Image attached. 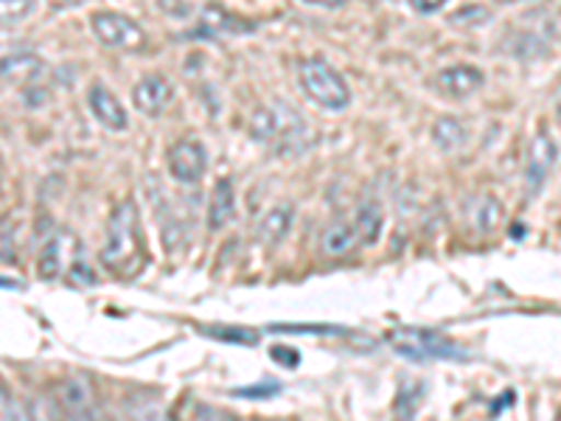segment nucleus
<instances>
[{
    "label": "nucleus",
    "mask_w": 561,
    "mask_h": 421,
    "mask_svg": "<svg viewBox=\"0 0 561 421\" xmlns=\"http://www.w3.org/2000/svg\"><path fill=\"white\" fill-rule=\"evenodd\" d=\"M88 104H90V113L96 115V122L102 127L113 129V133H124L129 127V115L124 110L122 99L115 96L113 90L102 82H93L88 90Z\"/></svg>",
    "instance_id": "8"
},
{
    "label": "nucleus",
    "mask_w": 561,
    "mask_h": 421,
    "mask_svg": "<svg viewBox=\"0 0 561 421\" xmlns=\"http://www.w3.org/2000/svg\"><path fill=\"white\" fill-rule=\"evenodd\" d=\"M233 217H237V189H233L228 178H222L214 185V194H210L208 228L222 230Z\"/></svg>",
    "instance_id": "15"
},
{
    "label": "nucleus",
    "mask_w": 561,
    "mask_h": 421,
    "mask_svg": "<svg viewBox=\"0 0 561 421\" xmlns=\"http://www.w3.org/2000/svg\"><path fill=\"white\" fill-rule=\"evenodd\" d=\"M7 421H37V419H34V413H32V410L26 408V405L18 402V399H14L12 408H9Z\"/></svg>",
    "instance_id": "22"
},
{
    "label": "nucleus",
    "mask_w": 561,
    "mask_h": 421,
    "mask_svg": "<svg viewBox=\"0 0 561 421\" xmlns=\"http://www.w3.org/2000/svg\"><path fill=\"white\" fill-rule=\"evenodd\" d=\"M12 402H14L12 390H9V385L3 383V377H0V421H7Z\"/></svg>",
    "instance_id": "24"
},
{
    "label": "nucleus",
    "mask_w": 561,
    "mask_h": 421,
    "mask_svg": "<svg viewBox=\"0 0 561 421\" xmlns=\"http://www.w3.org/2000/svg\"><path fill=\"white\" fill-rule=\"evenodd\" d=\"M62 255H65V237L48 239V244L43 248L37 262L39 275H43L45 281L59 278V273H62Z\"/></svg>",
    "instance_id": "18"
},
{
    "label": "nucleus",
    "mask_w": 561,
    "mask_h": 421,
    "mask_svg": "<svg viewBox=\"0 0 561 421\" xmlns=\"http://www.w3.org/2000/svg\"><path fill=\"white\" fill-rule=\"evenodd\" d=\"M174 102V88L167 77L160 73H149V77L138 79L133 88V104L140 115L158 118L167 113L169 104Z\"/></svg>",
    "instance_id": "7"
},
{
    "label": "nucleus",
    "mask_w": 561,
    "mask_h": 421,
    "mask_svg": "<svg viewBox=\"0 0 561 421\" xmlns=\"http://www.w3.org/2000/svg\"><path fill=\"white\" fill-rule=\"evenodd\" d=\"M556 140L550 138L548 133H539L534 140H530L528 147V172H525V178H528V185L530 192H539L545 185V180L550 178V172H553V163H556Z\"/></svg>",
    "instance_id": "12"
},
{
    "label": "nucleus",
    "mask_w": 561,
    "mask_h": 421,
    "mask_svg": "<svg viewBox=\"0 0 561 421\" xmlns=\"http://www.w3.org/2000/svg\"><path fill=\"white\" fill-rule=\"evenodd\" d=\"M505 3H517V0H505Z\"/></svg>",
    "instance_id": "28"
},
{
    "label": "nucleus",
    "mask_w": 561,
    "mask_h": 421,
    "mask_svg": "<svg viewBox=\"0 0 561 421\" xmlns=\"http://www.w3.org/2000/svg\"><path fill=\"white\" fill-rule=\"evenodd\" d=\"M250 133H253V138L264 140V144L287 147V144L300 140V135L307 133V124H304V118H300L289 104L273 102L264 104V107L253 115Z\"/></svg>",
    "instance_id": "3"
},
{
    "label": "nucleus",
    "mask_w": 561,
    "mask_h": 421,
    "mask_svg": "<svg viewBox=\"0 0 561 421\" xmlns=\"http://www.w3.org/2000/svg\"><path fill=\"white\" fill-rule=\"evenodd\" d=\"M57 3H82V0H57Z\"/></svg>",
    "instance_id": "26"
},
{
    "label": "nucleus",
    "mask_w": 561,
    "mask_h": 421,
    "mask_svg": "<svg viewBox=\"0 0 561 421\" xmlns=\"http://www.w3.org/2000/svg\"><path fill=\"white\" fill-rule=\"evenodd\" d=\"M169 174H172L178 183H199L208 172V152L199 144L197 138H180L178 144H172V149L167 152Z\"/></svg>",
    "instance_id": "6"
},
{
    "label": "nucleus",
    "mask_w": 561,
    "mask_h": 421,
    "mask_svg": "<svg viewBox=\"0 0 561 421\" xmlns=\"http://www.w3.org/2000/svg\"><path fill=\"white\" fill-rule=\"evenodd\" d=\"M37 3L34 0H0V26H14L32 18Z\"/></svg>",
    "instance_id": "20"
},
{
    "label": "nucleus",
    "mask_w": 561,
    "mask_h": 421,
    "mask_svg": "<svg viewBox=\"0 0 561 421\" xmlns=\"http://www.w3.org/2000/svg\"><path fill=\"white\" fill-rule=\"evenodd\" d=\"M210 338H222V340H237V343H253L255 334L253 332H242V329H210Z\"/></svg>",
    "instance_id": "21"
},
{
    "label": "nucleus",
    "mask_w": 561,
    "mask_h": 421,
    "mask_svg": "<svg viewBox=\"0 0 561 421\" xmlns=\"http://www.w3.org/2000/svg\"><path fill=\"white\" fill-rule=\"evenodd\" d=\"M390 343L396 351H402L410 360H449L463 357L458 343L447 340L438 332H427V329H396L390 334Z\"/></svg>",
    "instance_id": "4"
},
{
    "label": "nucleus",
    "mask_w": 561,
    "mask_h": 421,
    "mask_svg": "<svg viewBox=\"0 0 561 421\" xmlns=\"http://www.w3.org/2000/svg\"><path fill=\"white\" fill-rule=\"evenodd\" d=\"M433 138L435 144H438L444 152H455V149H460L469 140V127H466L460 118H438L433 127Z\"/></svg>",
    "instance_id": "17"
},
{
    "label": "nucleus",
    "mask_w": 561,
    "mask_h": 421,
    "mask_svg": "<svg viewBox=\"0 0 561 421\" xmlns=\"http://www.w3.org/2000/svg\"><path fill=\"white\" fill-rule=\"evenodd\" d=\"M124 421H178L167 402L154 394H133L122 405Z\"/></svg>",
    "instance_id": "14"
},
{
    "label": "nucleus",
    "mask_w": 561,
    "mask_h": 421,
    "mask_svg": "<svg viewBox=\"0 0 561 421\" xmlns=\"http://www.w3.org/2000/svg\"><path fill=\"white\" fill-rule=\"evenodd\" d=\"M485 82V73L480 68H474V65H449V68L438 70V79H435V84H438V90L444 93V96L449 99H466L472 96V93H478L480 88H483Z\"/></svg>",
    "instance_id": "9"
},
{
    "label": "nucleus",
    "mask_w": 561,
    "mask_h": 421,
    "mask_svg": "<svg viewBox=\"0 0 561 421\" xmlns=\"http://www.w3.org/2000/svg\"><path fill=\"white\" fill-rule=\"evenodd\" d=\"M363 244L357 228H354V219L340 217L332 225H325L323 234H320V253L329 255V259H345L354 250Z\"/></svg>",
    "instance_id": "11"
},
{
    "label": "nucleus",
    "mask_w": 561,
    "mask_h": 421,
    "mask_svg": "<svg viewBox=\"0 0 561 421\" xmlns=\"http://www.w3.org/2000/svg\"><path fill=\"white\" fill-rule=\"evenodd\" d=\"M90 29H93L99 43L107 45V48L135 52V48L144 45V29H140L129 14L96 12L93 18H90Z\"/></svg>",
    "instance_id": "5"
},
{
    "label": "nucleus",
    "mask_w": 561,
    "mask_h": 421,
    "mask_svg": "<svg viewBox=\"0 0 561 421\" xmlns=\"http://www.w3.org/2000/svg\"><path fill=\"white\" fill-rule=\"evenodd\" d=\"M300 3H309V7H320V9H340L345 0H300Z\"/></svg>",
    "instance_id": "25"
},
{
    "label": "nucleus",
    "mask_w": 561,
    "mask_h": 421,
    "mask_svg": "<svg viewBox=\"0 0 561 421\" xmlns=\"http://www.w3.org/2000/svg\"><path fill=\"white\" fill-rule=\"evenodd\" d=\"M410 3H413L415 12H421V14H433V12H438V9L447 7L449 0H410Z\"/></svg>",
    "instance_id": "23"
},
{
    "label": "nucleus",
    "mask_w": 561,
    "mask_h": 421,
    "mask_svg": "<svg viewBox=\"0 0 561 421\" xmlns=\"http://www.w3.org/2000/svg\"><path fill=\"white\" fill-rule=\"evenodd\" d=\"M351 219H354V228H357L363 244L379 242V234H382L385 228V210L377 200H365V203L357 208V214H354Z\"/></svg>",
    "instance_id": "16"
},
{
    "label": "nucleus",
    "mask_w": 561,
    "mask_h": 421,
    "mask_svg": "<svg viewBox=\"0 0 561 421\" xmlns=\"http://www.w3.org/2000/svg\"><path fill=\"white\" fill-rule=\"evenodd\" d=\"M298 82L300 88H304V93H307L318 107L332 110V113L345 110L351 104V99H354L343 73L323 57L304 59L298 68Z\"/></svg>",
    "instance_id": "2"
},
{
    "label": "nucleus",
    "mask_w": 561,
    "mask_h": 421,
    "mask_svg": "<svg viewBox=\"0 0 561 421\" xmlns=\"http://www.w3.org/2000/svg\"><path fill=\"white\" fill-rule=\"evenodd\" d=\"M295 208L289 203L273 205L262 217V223L255 225V242L264 244V248H275L287 239V234L293 230Z\"/></svg>",
    "instance_id": "13"
},
{
    "label": "nucleus",
    "mask_w": 561,
    "mask_h": 421,
    "mask_svg": "<svg viewBox=\"0 0 561 421\" xmlns=\"http://www.w3.org/2000/svg\"><path fill=\"white\" fill-rule=\"evenodd\" d=\"M62 421H77V419H73V416H70V413H68V416H65V419H62Z\"/></svg>",
    "instance_id": "27"
},
{
    "label": "nucleus",
    "mask_w": 561,
    "mask_h": 421,
    "mask_svg": "<svg viewBox=\"0 0 561 421\" xmlns=\"http://www.w3.org/2000/svg\"><path fill=\"white\" fill-rule=\"evenodd\" d=\"M18 262V223L0 217V264Z\"/></svg>",
    "instance_id": "19"
},
{
    "label": "nucleus",
    "mask_w": 561,
    "mask_h": 421,
    "mask_svg": "<svg viewBox=\"0 0 561 421\" xmlns=\"http://www.w3.org/2000/svg\"><path fill=\"white\" fill-rule=\"evenodd\" d=\"M45 62L39 54L18 52L9 54L7 59H0V82L12 84V88H26L43 77Z\"/></svg>",
    "instance_id": "10"
},
{
    "label": "nucleus",
    "mask_w": 561,
    "mask_h": 421,
    "mask_svg": "<svg viewBox=\"0 0 561 421\" xmlns=\"http://www.w3.org/2000/svg\"><path fill=\"white\" fill-rule=\"evenodd\" d=\"M102 262L110 273L129 278L138 273L147 262L144 255V239H140V217L138 205L133 200H124L113 208L107 219V230H104V248Z\"/></svg>",
    "instance_id": "1"
}]
</instances>
